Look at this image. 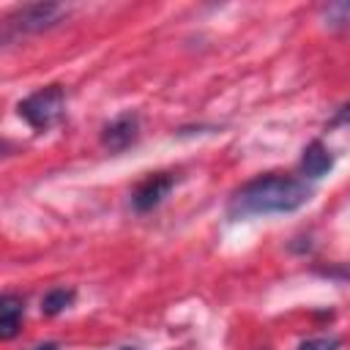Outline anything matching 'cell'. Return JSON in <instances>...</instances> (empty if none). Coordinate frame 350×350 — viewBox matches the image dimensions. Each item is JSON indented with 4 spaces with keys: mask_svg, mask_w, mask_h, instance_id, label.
I'll use <instances>...</instances> for the list:
<instances>
[{
    "mask_svg": "<svg viewBox=\"0 0 350 350\" xmlns=\"http://www.w3.org/2000/svg\"><path fill=\"white\" fill-rule=\"evenodd\" d=\"M123 350H131V347H123Z\"/></svg>",
    "mask_w": 350,
    "mask_h": 350,
    "instance_id": "12",
    "label": "cell"
},
{
    "mask_svg": "<svg viewBox=\"0 0 350 350\" xmlns=\"http://www.w3.org/2000/svg\"><path fill=\"white\" fill-rule=\"evenodd\" d=\"M22 314H25V304L19 295L5 293L0 298V336L3 339H14L22 328Z\"/></svg>",
    "mask_w": 350,
    "mask_h": 350,
    "instance_id": "7",
    "label": "cell"
},
{
    "mask_svg": "<svg viewBox=\"0 0 350 350\" xmlns=\"http://www.w3.org/2000/svg\"><path fill=\"white\" fill-rule=\"evenodd\" d=\"M66 109V93L60 85H46L36 93H30L25 101H19V115L36 129V131H46L52 129L60 115Z\"/></svg>",
    "mask_w": 350,
    "mask_h": 350,
    "instance_id": "2",
    "label": "cell"
},
{
    "mask_svg": "<svg viewBox=\"0 0 350 350\" xmlns=\"http://www.w3.org/2000/svg\"><path fill=\"white\" fill-rule=\"evenodd\" d=\"M334 167V156H331V150L323 145V142H309L306 148H304V156H301V172L306 175V178H323L328 170Z\"/></svg>",
    "mask_w": 350,
    "mask_h": 350,
    "instance_id": "6",
    "label": "cell"
},
{
    "mask_svg": "<svg viewBox=\"0 0 350 350\" xmlns=\"http://www.w3.org/2000/svg\"><path fill=\"white\" fill-rule=\"evenodd\" d=\"M170 189H172V175H167V172L148 175V178L134 189L131 202H134L137 211H150V208H156V205L167 197Z\"/></svg>",
    "mask_w": 350,
    "mask_h": 350,
    "instance_id": "4",
    "label": "cell"
},
{
    "mask_svg": "<svg viewBox=\"0 0 350 350\" xmlns=\"http://www.w3.org/2000/svg\"><path fill=\"white\" fill-rule=\"evenodd\" d=\"M298 350H339V339L336 336H312V339L301 342Z\"/></svg>",
    "mask_w": 350,
    "mask_h": 350,
    "instance_id": "10",
    "label": "cell"
},
{
    "mask_svg": "<svg viewBox=\"0 0 350 350\" xmlns=\"http://www.w3.org/2000/svg\"><path fill=\"white\" fill-rule=\"evenodd\" d=\"M71 301H74V290L55 287V290H49V293L41 298V312H46V314H57V312H63Z\"/></svg>",
    "mask_w": 350,
    "mask_h": 350,
    "instance_id": "9",
    "label": "cell"
},
{
    "mask_svg": "<svg viewBox=\"0 0 350 350\" xmlns=\"http://www.w3.org/2000/svg\"><path fill=\"white\" fill-rule=\"evenodd\" d=\"M323 16H325V25H328V27H334V30L350 27V0L328 3V5L323 8Z\"/></svg>",
    "mask_w": 350,
    "mask_h": 350,
    "instance_id": "8",
    "label": "cell"
},
{
    "mask_svg": "<svg viewBox=\"0 0 350 350\" xmlns=\"http://www.w3.org/2000/svg\"><path fill=\"white\" fill-rule=\"evenodd\" d=\"M66 14H68V8L60 3H27L8 16V30L38 33V30H46V27H55L57 22H63Z\"/></svg>",
    "mask_w": 350,
    "mask_h": 350,
    "instance_id": "3",
    "label": "cell"
},
{
    "mask_svg": "<svg viewBox=\"0 0 350 350\" xmlns=\"http://www.w3.org/2000/svg\"><path fill=\"white\" fill-rule=\"evenodd\" d=\"M312 186L293 175H262L241 186L230 202L232 216H265V213H293L306 205Z\"/></svg>",
    "mask_w": 350,
    "mask_h": 350,
    "instance_id": "1",
    "label": "cell"
},
{
    "mask_svg": "<svg viewBox=\"0 0 350 350\" xmlns=\"http://www.w3.org/2000/svg\"><path fill=\"white\" fill-rule=\"evenodd\" d=\"M33 350H57V345H55V342H46V345H38V347H33Z\"/></svg>",
    "mask_w": 350,
    "mask_h": 350,
    "instance_id": "11",
    "label": "cell"
},
{
    "mask_svg": "<svg viewBox=\"0 0 350 350\" xmlns=\"http://www.w3.org/2000/svg\"><path fill=\"white\" fill-rule=\"evenodd\" d=\"M139 134V118L131 115V112H123L118 115L112 123L104 126V134H101V142L109 148V150H123L129 148Z\"/></svg>",
    "mask_w": 350,
    "mask_h": 350,
    "instance_id": "5",
    "label": "cell"
}]
</instances>
